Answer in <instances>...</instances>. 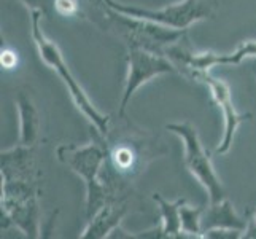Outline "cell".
I'll return each mask as SVG.
<instances>
[{"mask_svg": "<svg viewBox=\"0 0 256 239\" xmlns=\"http://www.w3.org/2000/svg\"><path fill=\"white\" fill-rule=\"evenodd\" d=\"M128 214V206L121 201H108L88 220V225L80 234L82 239H104L121 225Z\"/></svg>", "mask_w": 256, "mask_h": 239, "instance_id": "9", "label": "cell"}, {"mask_svg": "<svg viewBox=\"0 0 256 239\" xmlns=\"http://www.w3.org/2000/svg\"><path fill=\"white\" fill-rule=\"evenodd\" d=\"M113 10L128 15L137 20H146L174 29H188L191 24L214 16L218 2L216 0H182L161 10H148V8L126 5L116 0H105Z\"/></svg>", "mask_w": 256, "mask_h": 239, "instance_id": "4", "label": "cell"}, {"mask_svg": "<svg viewBox=\"0 0 256 239\" xmlns=\"http://www.w3.org/2000/svg\"><path fill=\"white\" fill-rule=\"evenodd\" d=\"M202 212L204 207L186 206V202L180 209V226L182 236L202 237Z\"/></svg>", "mask_w": 256, "mask_h": 239, "instance_id": "13", "label": "cell"}, {"mask_svg": "<svg viewBox=\"0 0 256 239\" xmlns=\"http://www.w3.org/2000/svg\"><path fill=\"white\" fill-rule=\"evenodd\" d=\"M16 107L20 113V144L35 147L40 136V115L30 94L20 91L16 96Z\"/></svg>", "mask_w": 256, "mask_h": 239, "instance_id": "10", "label": "cell"}, {"mask_svg": "<svg viewBox=\"0 0 256 239\" xmlns=\"http://www.w3.org/2000/svg\"><path fill=\"white\" fill-rule=\"evenodd\" d=\"M22 2L29 7V12L32 10H37V12H42L45 16L51 15V12L54 10V2L56 0H22Z\"/></svg>", "mask_w": 256, "mask_h": 239, "instance_id": "16", "label": "cell"}, {"mask_svg": "<svg viewBox=\"0 0 256 239\" xmlns=\"http://www.w3.org/2000/svg\"><path fill=\"white\" fill-rule=\"evenodd\" d=\"M58 159L80 175L86 185V218L90 220L105 202L110 201L107 185L100 179L105 163V145L91 142L86 145L66 144L56 150Z\"/></svg>", "mask_w": 256, "mask_h": 239, "instance_id": "2", "label": "cell"}, {"mask_svg": "<svg viewBox=\"0 0 256 239\" xmlns=\"http://www.w3.org/2000/svg\"><path fill=\"white\" fill-rule=\"evenodd\" d=\"M42 16H45L42 12L32 10L30 12V21H32V39L35 42V45L38 48L40 58L45 61V63L52 69L56 70L58 75L60 77V80L66 83L67 90L72 96V99L75 102V105L78 107L84 117L91 121V125L94 126V129L99 132L100 137H105L110 131V115H104L102 112H99L94 104L91 102V99L88 97V94L84 93V90L82 88V85L76 82V78L74 77V74L70 72L68 66L66 64L62 53H60L59 47L54 42H51L45 34L42 31Z\"/></svg>", "mask_w": 256, "mask_h": 239, "instance_id": "1", "label": "cell"}, {"mask_svg": "<svg viewBox=\"0 0 256 239\" xmlns=\"http://www.w3.org/2000/svg\"><path fill=\"white\" fill-rule=\"evenodd\" d=\"M2 180L40 182L34 147L21 145L2 152Z\"/></svg>", "mask_w": 256, "mask_h": 239, "instance_id": "8", "label": "cell"}, {"mask_svg": "<svg viewBox=\"0 0 256 239\" xmlns=\"http://www.w3.org/2000/svg\"><path fill=\"white\" fill-rule=\"evenodd\" d=\"M253 220H254V222H256V214H254V217H253Z\"/></svg>", "mask_w": 256, "mask_h": 239, "instance_id": "18", "label": "cell"}, {"mask_svg": "<svg viewBox=\"0 0 256 239\" xmlns=\"http://www.w3.org/2000/svg\"><path fill=\"white\" fill-rule=\"evenodd\" d=\"M153 201L158 202L161 210V225L164 237H182L180 226V209L186 202V199L167 201L161 193H153Z\"/></svg>", "mask_w": 256, "mask_h": 239, "instance_id": "12", "label": "cell"}, {"mask_svg": "<svg viewBox=\"0 0 256 239\" xmlns=\"http://www.w3.org/2000/svg\"><path fill=\"white\" fill-rule=\"evenodd\" d=\"M40 182L2 180V229L16 226L24 236L40 237Z\"/></svg>", "mask_w": 256, "mask_h": 239, "instance_id": "3", "label": "cell"}, {"mask_svg": "<svg viewBox=\"0 0 256 239\" xmlns=\"http://www.w3.org/2000/svg\"><path fill=\"white\" fill-rule=\"evenodd\" d=\"M192 80H198V82L204 83L208 91L214 97L215 104L218 105L223 112V118H224V132H223V139L220 145L215 148V153L218 155H226L232 147L234 142V136L236 131L239 128L244 121L250 120L252 115L250 113H239L234 107L232 102V96H231V90L226 82L220 78H215L208 74V70H202V72H196L192 75Z\"/></svg>", "mask_w": 256, "mask_h": 239, "instance_id": "7", "label": "cell"}, {"mask_svg": "<svg viewBox=\"0 0 256 239\" xmlns=\"http://www.w3.org/2000/svg\"><path fill=\"white\" fill-rule=\"evenodd\" d=\"M248 220H245L236 212L232 202L228 198L210 204V207L202 212V233L210 228H232L245 231Z\"/></svg>", "mask_w": 256, "mask_h": 239, "instance_id": "11", "label": "cell"}, {"mask_svg": "<svg viewBox=\"0 0 256 239\" xmlns=\"http://www.w3.org/2000/svg\"><path fill=\"white\" fill-rule=\"evenodd\" d=\"M54 8L56 13L62 16H74L80 12V2L78 0H56Z\"/></svg>", "mask_w": 256, "mask_h": 239, "instance_id": "15", "label": "cell"}, {"mask_svg": "<svg viewBox=\"0 0 256 239\" xmlns=\"http://www.w3.org/2000/svg\"><path fill=\"white\" fill-rule=\"evenodd\" d=\"M16 63V56L14 53L10 50H2V66L5 69H12Z\"/></svg>", "mask_w": 256, "mask_h": 239, "instance_id": "17", "label": "cell"}, {"mask_svg": "<svg viewBox=\"0 0 256 239\" xmlns=\"http://www.w3.org/2000/svg\"><path fill=\"white\" fill-rule=\"evenodd\" d=\"M167 131L174 132L183 140L184 145V166L192 177H196L198 182L207 190L210 204H215L226 198L223 183L220 182V177L215 172V167L212 164V158L207 150L202 145L198 129L191 123H170L166 126Z\"/></svg>", "mask_w": 256, "mask_h": 239, "instance_id": "5", "label": "cell"}, {"mask_svg": "<svg viewBox=\"0 0 256 239\" xmlns=\"http://www.w3.org/2000/svg\"><path fill=\"white\" fill-rule=\"evenodd\" d=\"M172 72H176V67L166 55H160V53L150 51L140 47H129L128 77L124 83V93H122V99L120 104L118 117L120 118L126 117L128 104L140 86L145 85L154 77L172 74Z\"/></svg>", "mask_w": 256, "mask_h": 239, "instance_id": "6", "label": "cell"}, {"mask_svg": "<svg viewBox=\"0 0 256 239\" xmlns=\"http://www.w3.org/2000/svg\"><path fill=\"white\" fill-rule=\"evenodd\" d=\"M202 237L208 239H239L244 237V231L232 228H210L202 233Z\"/></svg>", "mask_w": 256, "mask_h": 239, "instance_id": "14", "label": "cell"}]
</instances>
